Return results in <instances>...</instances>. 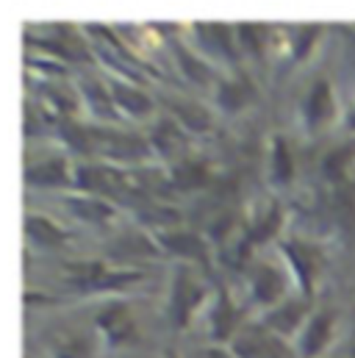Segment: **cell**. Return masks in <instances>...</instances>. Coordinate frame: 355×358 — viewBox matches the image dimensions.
I'll return each mask as SVG.
<instances>
[{"instance_id":"cell-19","label":"cell","mask_w":355,"mask_h":358,"mask_svg":"<svg viewBox=\"0 0 355 358\" xmlns=\"http://www.w3.org/2000/svg\"><path fill=\"white\" fill-rule=\"evenodd\" d=\"M70 206L75 208L78 217L92 220V222H103V220L111 217V208L103 200H94V197H70Z\"/></svg>"},{"instance_id":"cell-7","label":"cell","mask_w":355,"mask_h":358,"mask_svg":"<svg viewBox=\"0 0 355 358\" xmlns=\"http://www.w3.org/2000/svg\"><path fill=\"white\" fill-rule=\"evenodd\" d=\"M78 183L84 189H92V192H111V194L125 192V178L111 167H81Z\"/></svg>"},{"instance_id":"cell-9","label":"cell","mask_w":355,"mask_h":358,"mask_svg":"<svg viewBox=\"0 0 355 358\" xmlns=\"http://www.w3.org/2000/svg\"><path fill=\"white\" fill-rule=\"evenodd\" d=\"M283 289H286V280L277 269L272 267H259L253 275V297L259 303H275L283 297Z\"/></svg>"},{"instance_id":"cell-22","label":"cell","mask_w":355,"mask_h":358,"mask_svg":"<svg viewBox=\"0 0 355 358\" xmlns=\"http://www.w3.org/2000/svg\"><path fill=\"white\" fill-rule=\"evenodd\" d=\"M180 62H183V67H186V73H189V78H191V81H205V78H208L205 64H203L200 59H194L191 53L180 50Z\"/></svg>"},{"instance_id":"cell-13","label":"cell","mask_w":355,"mask_h":358,"mask_svg":"<svg viewBox=\"0 0 355 358\" xmlns=\"http://www.w3.org/2000/svg\"><path fill=\"white\" fill-rule=\"evenodd\" d=\"M161 242H164V248H170L178 256L205 259V245H203V239L197 234H186V231H180V234H164Z\"/></svg>"},{"instance_id":"cell-21","label":"cell","mask_w":355,"mask_h":358,"mask_svg":"<svg viewBox=\"0 0 355 358\" xmlns=\"http://www.w3.org/2000/svg\"><path fill=\"white\" fill-rule=\"evenodd\" d=\"M242 34H239V39H242V45L256 56V53H261V45L266 42V28L264 25H242L239 28Z\"/></svg>"},{"instance_id":"cell-3","label":"cell","mask_w":355,"mask_h":358,"mask_svg":"<svg viewBox=\"0 0 355 358\" xmlns=\"http://www.w3.org/2000/svg\"><path fill=\"white\" fill-rule=\"evenodd\" d=\"M325 176L339 189L355 186V142H347L328 153L325 159Z\"/></svg>"},{"instance_id":"cell-18","label":"cell","mask_w":355,"mask_h":358,"mask_svg":"<svg viewBox=\"0 0 355 358\" xmlns=\"http://www.w3.org/2000/svg\"><path fill=\"white\" fill-rule=\"evenodd\" d=\"M28 234H31V239H36L42 245H61L64 242V234L50 220H42V217H28Z\"/></svg>"},{"instance_id":"cell-15","label":"cell","mask_w":355,"mask_h":358,"mask_svg":"<svg viewBox=\"0 0 355 358\" xmlns=\"http://www.w3.org/2000/svg\"><path fill=\"white\" fill-rule=\"evenodd\" d=\"M250 97H253V90H250V84H247L245 78L228 81V84H222V90H219V103H222L225 108H231V111L242 108Z\"/></svg>"},{"instance_id":"cell-12","label":"cell","mask_w":355,"mask_h":358,"mask_svg":"<svg viewBox=\"0 0 355 358\" xmlns=\"http://www.w3.org/2000/svg\"><path fill=\"white\" fill-rule=\"evenodd\" d=\"M111 92H114V103L119 106V108H125L128 114H147L150 108H153V103H150V97L145 94V92L139 90H131V87H125V84H119V81H114L111 84Z\"/></svg>"},{"instance_id":"cell-14","label":"cell","mask_w":355,"mask_h":358,"mask_svg":"<svg viewBox=\"0 0 355 358\" xmlns=\"http://www.w3.org/2000/svg\"><path fill=\"white\" fill-rule=\"evenodd\" d=\"M233 328H236V308L222 294L214 306V314H211V334H214V339H228L233 334Z\"/></svg>"},{"instance_id":"cell-17","label":"cell","mask_w":355,"mask_h":358,"mask_svg":"<svg viewBox=\"0 0 355 358\" xmlns=\"http://www.w3.org/2000/svg\"><path fill=\"white\" fill-rule=\"evenodd\" d=\"M197 31H203V39H205V45L214 53H222L225 50V56H233V36L228 34L225 25H200Z\"/></svg>"},{"instance_id":"cell-16","label":"cell","mask_w":355,"mask_h":358,"mask_svg":"<svg viewBox=\"0 0 355 358\" xmlns=\"http://www.w3.org/2000/svg\"><path fill=\"white\" fill-rule=\"evenodd\" d=\"M272 176H275V180H280V183L291 180V176H294V162H291L289 145L280 136L275 139V148H272Z\"/></svg>"},{"instance_id":"cell-5","label":"cell","mask_w":355,"mask_h":358,"mask_svg":"<svg viewBox=\"0 0 355 358\" xmlns=\"http://www.w3.org/2000/svg\"><path fill=\"white\" fill-rule=\"evenodd\" d=\"M97 325L106 331V336H108L111 342H125V339H131L133 331H136V322H133L128 306H122V303H114V306H108L106 311H100Z\"/></svg>"},{"instance_id":"cell-23","label":"cell","mask_w":355,"mask_h":358,"mask_svg":"<svg viewBox=\"0 0 355 358\" xmlns=\"http://www.w3.org/2000/svg\"><path fill=\"white\" fill-rule=\"evenodd\" d=\"M203 178H205V170L200 167V164H183L180 167V183L183 186H200L203 183Z\"/></svg>"},{"instance_id":"cell-20","label":"cell","mask_w":355,"mask_h":358,"mask_svg":"<svg viewBox=\"0 0 355 358\" xmlns=\"http://www.w3.org/2000/svg\"><path fill=\"white\" fill-rule=\"evenodd\" d=\"M153 142L159 145V150H161V153H175L178 148L183 145V134H180L178 122H173V120H164V122L156 128Z\"/></svg>"},{"instance_id":"cell-25","label":"cell","mask_w":355,"mask_h":358,"mask_svg":"<svg viewBox=\"0 0 355 358\" xmlns=\"http://www.w3.org/2000/svg\"><path fill=\"white\" fill-rule=\"evenodd\" d=\"M350 128L355 131V111H353V117H350Z\"/></svg>"},{"instance_id":"cell-8","label":"cell","mask_w":355,"mask_h":358,"mask_svg":"<svg viewBox=\"0 0 355 358\" xmlns=\"http://www.w3.org/2000/svg\"><path fill=\"white\" fill-rule=\"evenodd\" d=\"M336 103H333V92L328 87V81H317L314 90L305 97V120L308 125H322L331 120Z\"/></svg>"},{"instance_id":"cell-2","label":"cell","mask_w":355,"mask_h":358,"mask_svg":"<svg viewBox=\"0 0 355 358\" xmlns=\"http://www.w3.org/2000/svg\"><path fill=\"white\" fill-rule=\"evenodd\" d=\"M203 300V286L194 280L189 269H180L175 275V289H173V320L175 325H186L194 308Z\"/></svg>"},{"instance_id":"cell-4","label":"cell","mask_w":355,"mask_h":358,"mask_svg":"<svg viewBox=\"0 0 355 358\" xmlns=\"http://www.w3.org/2000/svg\"><path fill=\"white\" fill-rule=\"evenodd\" d=\"M283 250L289 253V262L294 267L297 280L303 283V289L305 292L314 289V280H317V272H319V256H317V250L308 248V245H303V242H289Z\"/></svg>"},{"instance_id":"cell-11","label":"cell","mask_w":355,"mask_h":358,"mask_svg":"<svg viewBox=\"0 0 355 358\" xmlns=\"http://www.w3.org/2000/svg\"><path fill=\"white\" fill-rule=\"evenodd\" d=\"M25 178L34 186H64L67 183V162L64 159H50L45 164L28 167Z\"/></svg>"},{"instance_id":"cell-6","label":"cell","mask_w":355,"mask_h":358,"mask_svg":"<svg viewBox=\"0 0 355 358\" xmlns=\"http://www.w3.org/2000/svg\"><path fill=\"white\" fill-rule=\"evenodd\" d=\"M331 331H333V314L331 311H319L308 320L305 325V334H303V342H300V350L305 356H319L325 350V345L331 342Z\"/></svg>"},{"instance_id":"cell-1","label":"cell","mask_w":355,"mask_h":358,"mask_svg":"<svg viewBox=\"0 0 355 358\" xmlns=\"http://www.w3.org/2000/svg\"><path fill=\"white\" fill-rule=\"evenodd\" d=\"M236 358H294L289 353V348L277 339V334L266 331V328H247L236 336L233 345Z\"/></svg>"},{"instance_id":"cell-24","label":"cell","mask_w":355,"mask_h":358,"mask_svg":"<svg viewBox=\"0 0 355 358\" xmlns=\"http://www.w3.org/2000/svg\"><path fill=\"white\" fill-rule=\"evenodd\" d=\"M194 358H228L222 350H203V353H194Z\"/></svg>"},{"instance_id":"cell-10","label":"cell","mask_w":355,"mask_h":358,"mask_svg":"<svg viewBox=\"0 0 355 358\" xmlns=\"http://www.w3.org/2000/svg\"><path fill=\"white\" fill-rule=\"evenodd\" d=\"M303 314H305V306L297 303V300H286L280 303L269 317H266L264 328L272 334H289L297 328V322H303Z\"/></svg>"}]
</instances>
